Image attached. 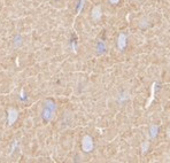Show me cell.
<instances>
[{
	"mask_svg": "<svg viewBox=\"0 0 170 163\" xmlns=\"http://www.w3.org/2000/svg\"><path fill=\"white\" fill-rule=\"evenodd\" d=\"M54 110H55V105H54L52 101H46V105H45V109H44V114L42 116L46 121H50L52 117H53Z\"/></svg>",
	"mask_w": 170,
	"mask_h": 163,
	"instance_id": "cell-1",
	"label": "cell"
},
{
	"mask_svg": "<svg viewBox=\"0 0 170 163\" xmlns=\"http://www.w3.org/2000/svg\"><path fill=\"white\" fill-rule=\"evenodd\" d=\"M82 148L86 153L91 152L93 149V140L90 136H84L83 140H82Z\"/></svg>",
	"mask_w": 170,
	"mask_h": 163,
	"instance_id": "cell-2",
	"label": "cell"
},
{
	"mask_svg": "<svg viewBox=\"0 0 170 163\" xmlns=\"http://www.w3.org/2000/svg\"><path fill=\"white\" fill-rule=\"evenodd\" d=\"M8 114V118H7V122H8V124L12 125V124H14L15 122H16V120H18V111L15 108H9L7 111Z\"/></svg>",
	"mask_w": 170,
	"mask_h": 163,
	"instance_id": "cell-3",
	"label": "cell"
},
{
	"mask_svg": "<svg viewBox=\"0 0 170 163\" xmlns=\"http://www.w3.org/2000/svg\"><path fill=\"white\" fill-rule=\"evenodd\" d=\"M101 15H102L101 7H100V6H96V7L92 9V18L94 21H99L100 18H101Z\"/></svg>",
	"mask_w": 170,
	"mask_h": 163,
	"instance_id": "cell-4",
	"label": "cell"
},
{
	"mask_svg": "<svg viewBox=\"0 0 170 163\" xmlns=\"http://www.w3.org/2000/svg\"><path fill=\"white\" fill-rule=\"evenodd\" d=\"M117 45H118V48L121 51L124 50V47L127 45V36L124 33H121L120 37H118V40H117Z\"/></svg>",
	"mask_w": 170,
	"mask_h": 163,
	"instance_id": "cell-5",
	"label": "cell"
},
{
	"mask_svg": "<svg viewBox=\"0 0 170 163\" xmlns=\"http://www.w3.org/2000/svg\"><path fill=\"white\" fill-rule=\"evenodd\" d=\"M158 131H159L158 125H152L151 129H149V136H151V138H155L156 136H158Z\"/></svg>",
	"mask_w": 170,
	"mask_h": 163,
	"instance_id": "cell-6",
	"label": "cell"
},
{
	"mask_svg": "<svg viewBox=\"0 0 170 163\" xmlns=\"http://www.w3.org/2000/svg\"><path fill=\"white\" fill-rule=\"evenodd\" d=\"M97 50L99 51L100 53H102V52H105V50H106V45H105L102 42H99L98 45H97Z\"/></svg>",
	"mask_w": 170,
	"mask_h": 163,
	"instance_id": "cell-7",
	"label": "cell"
},
{
	"mask_svg": "<svg viewBox=\"0 0 170 163\" xmlns=\"http://www.w3.org/2000/svg\"><path fill=\"white\" fill-rule=\"evenodd\" d=\"M147 148H148V142L146 141V142H144V145L142 146V153H145L146 151H147Z\"/></svg>",
	"mask_w": 170,
	"mask_h": 163,
	"instance_id": "cell-8",
	"label": "cell"
},
{
	"mask_svg": "<svg viewBox=\"0 0 170 163\" xmlns=\"http://www.w3.org/2000/svg\"><path fill=\"white\" fill-rule=\"evenodd\" d=\"M109 1H110V4H114V5L118 2V0H109Z\"/></svg>",
	"mask_w": 170,
	"mask_h": 163,
	"instance_id": "cell-9",
	"label": "cell"
},
{
	"mask_svg": "<svg viewBox=\"0 0 170 163\" xmlns=\"http://www.w3.org/2000/svg\"><path fill=\"white\" fill-rule=\"evenodd\" d=\"M168 136L170 137V129H168Z\"/></svg>",
	"mask_w": 170,
	"mask_h": 163,
	"instance_id": "cell-10",
	"label": "cell"
}]
</instances>
